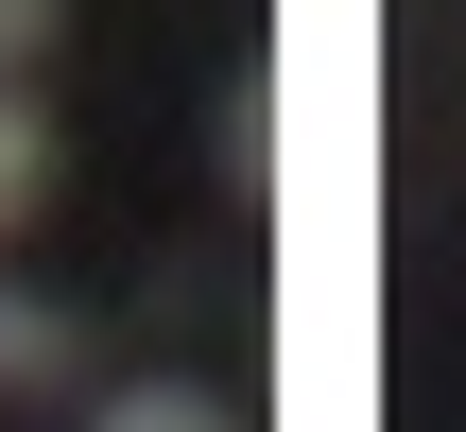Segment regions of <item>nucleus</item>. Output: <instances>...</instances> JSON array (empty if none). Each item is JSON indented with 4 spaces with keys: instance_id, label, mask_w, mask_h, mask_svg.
I'll return each instance as SVG.
<instances>
[{
    "instance_id": "nucleus-1",
    "label": "nucleus",
    "mask_w": 466,
    "mask_h": 432,
    "mask_svg": "<svg viewBox=\"0 0 466 432\" xmlns=\"http://www.w3.org/2000/svg\"><path fill=\"white\" fill-rule=\"evenodd\" d=\"M0 381H69V312L52 294H0Z\"/></svg>"
},
{
    "instance_id": "nucleus-2",
    "label": "nucleus",
    "mask_w": 466,
    "mask_h": 432,
    "mask_svg": "<svg viewBox=\"0 0 466 432\" xmlns=\"http://www.w3.org/2000/svg\"><path fill=\"white\" fill-rule=\"evenodd\" d=\"M104 432H242L208 381H138V398H104Z\"/></svg>"
},
{
    "instance_id": "nucleus-3",
    "label": "nucleus",
    "mask_w": 466,
    "mask_h": 432,
    "mask_svg": "<svg viewBox=\"0 0 466 432\" xmlns=\"http://www.w3.org/2000/svg\"><path fill=\"white\" fill-rule=\"evenodd\" d=\"M35 190H52V121H35V104H17V87H0V225H17V208H35Z\"/></svg>"
},
{
    "instance_id": "nucleus-4",
    "label": "nucleus",
    "mask_w": 466,
    "mask_h": 432,
    "mask_svg": "<svg viewBox=\"0 0 466 432\" xmlns=\"http://www.w3.org/2000/svg\"><path fill=\"white\" fill-rule=\"evenodd\" d=\"M35 35H52V0H0V52H35Z\"/></svg>"
}]
</instances>
